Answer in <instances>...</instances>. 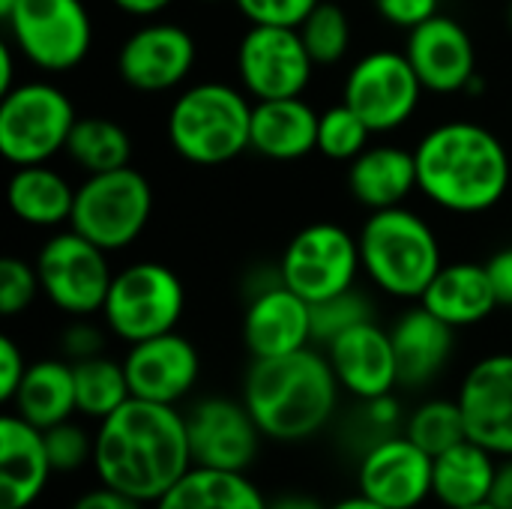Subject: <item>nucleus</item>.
Returning a JSON list of instances; mask_svg holds the SVG:
<instances>
[{"mask_svg":"<svg viewBox=\"0 0 512 509\" xmlns=\"http://www.w3.org/2000/svg\"><path fill=\"white\" fill-rule=\"evenodd\" d=\"M267 501L249 474L192 465L150 509H267Z\"/></svg>","mask_w":512,"mask_h":509,"instance_id":"30","label":"nucleus"},{"mask_svg":"<svg viewBox=\"0 0 512 509\" xmlns=\"http://www.w3.org/2000/svg\"><path fill=\"white\" fill-rule=\"evenodd\" d=\"M75 192L78 186H72V180L51 162L21 165L6 183V204L18 222L42 231H60L72 219Z\"/></svg>","mask_w":512,"mask_h":509,"instance_id":"27","label":"nucleus"},{"mask_svg":"<svg viewBox=\"0 0 512 509\" xmlns=\"http://www.w3.org/2000/svg\"><path fill=\"white\" fill-rule=\"evenodd\" d=\"M189 468L186 414L177 405L132 396L93 429V477L147 507Z\"/></svg>","mask_w":512,"mask_h":509,"instance_id":"1","label":"nucleus"},{"mask_svg":"<svg viewBox=\"0 0 512 509\" xmlns=\"http://www.w3.org/2000/svg\"><path fill=\"white\" fill-rule=\"evenodd\" d=\"M402 51L408 54L426 93L435 96H465L477 75L474 36L462 21L444 12L408 30Z\"/></svg>","mask_w":512,"mask_h":509,"instance_id":"19","label":"nucleus"},{"mask_svg":"<svg viewBox=\"0 0 512 509\" xmlns=\"http://www.w3.org/2000/svg\"><path fill=\"white\" fill-rule=\"evenodd\" d=\"M348 192L369 213L408 204V198L420 192L414 147L408 150L390 141L369 144L354 162H348Z\"/></svg>","mask_w":512,"mask_h":509,"instance_id":"24","label":"nucleus"},{"mask_svg":"<svg viewBox=\"0 0 512 509\" xmlns=\"http://www.w3.org/2000/svg\"><path fill=\"white\" fill-rule=\"evenodd\" d=\"M486 264V273L492 279V288L498 294V303L501 306H510L512 309V246L498 249Z\"/></svg>","mask_w":512,"mask_h":509,"instance_id":"44","label":"nucleus"},{"mask_svg":"<svg viewBox=\"0 0 512 509\" xmlns=\"http://www.w3.org/2000/svg\"><path fill=\"white\" fill-rule=\"evenodd\" d=\"M15 60H21V54H18V48L6 39V42L0 45V96L18 84V81H15V69H18Z\"/></svg>","mask_w":512,"mask_h":509,"instance_id":"48","label":"nucleus"},{"mask_svg":"<svg viewBox=\"0 0 512 509\" xmlns=\"http://www.w3.org/2000/svg\"><path fill=\"white\" fill-rule=\"evenodd\" d=\"M66 509H150V507L96 480V486L81 489V492L69 501V507Z\"/></svg>","mask_w":512,"mask_h":509,"instance_id":"43","label":"nucleus"},{"mask_svg":"<svg viewBox=\"0 0 512 509\" xmlns=\"http://www.w3.org/2000/svg\"><path fill=\"white\" fill-rule=\"evenodd\" d=\"M111 3H114V9H120L123 15L147 21V18H159V15H162L165 9H171L177 0H111Z\"/></svg>","mask_w":512,"mask_h":509,"instance_id":"45","label":"nucleus"},{"mask_svg":"<svg viewBox=\"0 0 512 509\" xmlns=\"http://www.w3.org/2000/svg\"><path fill=\"white\" fill-rule=\"evenodd\" d=\"M402 432L420 450H426L432 459L447 453L450 447H456V444H462L468 438L465 417H462V408H459L456 396L453 399H444V396L423 399L420 405H414L408 411Z\"/></svg>","mask_w":512,"mask_h":509,"instance_id":"33","label":"nucleus"},{"mask_svg":"<svg viewBox=\"0 0 512 509\" xmlns=\"http://www.w3.org/2000/svg\"><path fill=\"white\" fill-rule=\"evenodd\" d=\"M279 276L306 303H321L357 288L363 276L357 234L336 222L303 225L279 258Z\"/></svg>","mask_w":512,"mask_h":509,"instance_id":"12","label":"nucleus"},{"mask_svg":"<svg viewBox=\"0 0 512 509\" xmlns=\"http://www.w3.org/2000/svg\"><path fill=\"white\" fill-rule=\"evenodd\" d=\"M507 21H510V30H512V3H510V12H507Z\"/></svg>","mask_w":512,"mask_h":509,"instance_id":"53","label":"nucleus"},{"mask_svg":"<svg viewBox=\"0 0 512 509\" xmlns=\"http://www.w3.org/2000/svg\"><path fill=\"white\" fill-rule=\"evenodd\" d=\"M108 336L111 333L105 324H93L90 318H69V324L60 330L57 348H60V357H66L69 363H81V360L105 354Z\"/></svg>","mask_w":512,"mask_h":509,"instance_id":"40","label":"nucleus"},{"mask_svg":"<svg viewBox=\"0 0 512 509\" xmlns=\"http://www.w3.org/2000/svg\"><path fill=\"white\" fill-rule=\"evenodd\" d=\"M372 318H375V306L369 294L360 288L327 297L321 303H312V342L318 348H327L336 336Z\"/></svg>","mask_w":512,"mask_h":509,"instance_id":"36","label":"nucleus"},{"mask_svg":"<svg viewBox=\"0 0 512 509\" xmlns=\"http://www.w3.org/2000/svg\"><path fill=\"white\" fill-rule=\"evenodd\" d=\"M372 135L375 132L348 102H336L321 111L318 153L330 162H354L372 144Z\"/></svg>","mask_w":512,"mask_h":509,"instance_id":"35","label":"nucleus"},{"mask_svg":"<svg viewBox=\"0 0 512 509\" xmlns=\"http://www.w3.org/2000/svg\"><path fill=\"white\" fill-rule=\"evenodd\" d=\"M237 84L255 99L303 96L315 78V60L297 27L249 24L234 51Z\"/></svg>","mask_w":512,"mask_h":509,"instance_id":"13","label":"nucleus"},{"mask_svg":"<svg viewBox=\"0 0 512 509\" xmlns=\"http://www.w3.org/2000/svg\"><path fill=\"white\" fill-rule=\"evenodd\" d=\"M252 108L255 102L240 84L213 78L186 84L165 117L168 144L189 165H228L249 150Z\"/></svg>","mask_w":512,"mask_h":509,"instance_id":"5","label":"nucleus"},{"mask_svg":"<svg viewBox=\"0 0 512 509\" xmlns=\"http://www.w3.org/2000/svg\"><path fill=\"white\" fill-rule=\"evenodd\" d=\"M51 480L45 432L6 411L0 417V509H33Z\"/></svg>","mask_w":512,"mask_h":509,"instance_id":"23","label":"nucleus"},{"mask_svg":"<svg viewBox=\"0 0 512 509\" xmlns=\"http://www.w3.org/2000/svg\"><path fill=\"white\" fill-rule=\"evenodd\" d=\"M435 459L405 432L369 444L357 459V492L387 509H420L432 501Z\"/></svg>","mask_w":512,"mask_h":509,"instance_id":"16","label":"nucleus"},{"mask_svg":"<svg viewBox=\"0 0 512 509\" xmlns=\"http://www.w3.org/2000/svg\"><path fill=\"white\" fill-rule=\"evenodd\" d=\"M378 15L399 30H414L417 24L429 21L441 12V0H375Z\"/></svg>","mask_w":512,"mask_h":509,"instance_id":"41","label":"nucleus"},{"mask_svg":"<svg viewBox=\"0 0 512 509\" xmlns=\"http://www.w3.org/2000/svg\"><path fill=\"white\" fill-rule=\"evenodd\" d=\"M465 509H501V507H495L492 501H486V504H477V507H465Z\"/></svg>","mask_w":512,"mask_h":509,"instance_id":"51","label":"nucleus"},{"mask_svg":"<svg viewBox=\"0 0 512 509\" xmlns=\"http://www.w3.org/2000/svg\"><path fill=\"white\" fill-rule=\"evenodd\" d=\"M36 429H51L63 420L78 417L75 402V372L66 357H42L33 360L24 372V381L12 402L6 405Z\"/></svg>","mask_w":512,"mask_h":509,"instance_id":"28","label":"nucleus"},{"mask_svg":"<svg viewBox=\"0 0 512 509\" xmlns=\"http://www.w3.org/2000/svg\"><path fill=\"white\" fill-rule=\"evenodd\" d=\"M243 348L252 360H273L303 351L312 342V303L285 282H273L249 294L240 321Z\"/></svg>","mask_w":512,"mask_h":509,"instance_id":"21","label":"nucleus"},{"mask_svg":"<svg viewBox=\"0 0 512 509\" xmlns=\"http://www.w3.org/2000/svg\"><path fill=\"white\" fill-rule=\"evenodd\" d=\"M327 509H387V507H381V504L369 501L366 495L354 492V495H348V498H339L336 504H330Z\"/></svg>","mask_w":512,"mask_h":509,"instance_id":"49","label":"nucleus"},{"mask_svg":"<svg viewBox=\"0 0 512 509\" xmlns=\"http://www.w3.org/2000/svg\"><path fill=\"white\" fill-rule=\"evenodd\" d=\"M78 120L75 102L48 78L18 81L0 96V153L12 168L54 162Z\"/></svg>","mask_w":512,"mask_h":509,"instance_id":"8","label":"nucleus"},{"mask_svg":"<svg viewBox=\"0 0 512 509\" xmlns=\"http://www.w3.org/2000/svg\"><path fill=\"white\" fill-rule=\"evenodd\" d=\"M267 509H327V504H321L309 492H279L267 501Z\"/></svg>","mask_w":512,"mask_h":509,"instance_id":"47","label":"nucleus"},{"mask_svg":"<svg viewBox=\"0 0 512 509\" xmlns=\"http://www.w3.org/2000/svg\"><path fill=\"white\" fill-rule=\"evenodd\" d=\"M318 3L321 0H234L237 12L249 24H276V27H300Z\"/></svg>","mask_w":512,"mask_h":509,"instance_id":"39","label":"nucleus"},{"mask_svg":"<svg viewBox=\"0 0 512 509\" xmlns=\"http://www.w3.org/2000/svg\"><path fill=\"white\" fill-rule=\"evenodd\" d=\"M420 303L456 330L477 327L501 309L486 264L480 261H444Z\"/></svg>","mask_w":512,"mask_h":509,"instance_id":"26","label":"nucleus"},{"mask_svg":"<svg viewBox=\"0 0 512 509\" xmlns=\"http://www.w3.org/2000/svg\"><path fill=\"white\" fill-rule=\"evenodd\" d=\"M390 336L399 363V390H426L453 363L459 330L432 315L423 303H411L393 321Z\"/></svg>","mask_w":512,"mask_h":509,"instance_id":"22","label":"nucleus"},{"mask_svg":"<svg viewBox=\"0 0 512 509\" xmlns=\"http://www.w3.org/2000/svg\"><path fill=\"white\" fill-rule=\"evenodd\" d=\"M42 294L39 273L33 261H24L18 255L0 258V315L3 318H18L24 315L36 297Z\"/></svg>","mask_w":512,"mask_h":509,"instance_id":"38","label":"nucleus"},{"mask_svg":"<svg viewBox=\"0 0 512 509\" xmlns=\"http://www.w3.org/2000/svg\"><path fill=\"white\" fill-rule=\"evenodd\" d=\"M306 51L312 54L315 66H336L348 57L354 33H351V18L336 0H321L306 21L297 27Z\"/></svg>","mask_w":512,"mask_h":509,"instance_id":"34","label":"nucleus"},{"mask_svg":"<svg viewBox=\"0 0 512 509\" xmlns=\"http://www.w3.org/2000/svg\"><path fill=\"white\" fill-rule=\"evenodd\" d=\"M336 381L345 396L354 402L381 399L399 390V363L393 351L390 327H381L378 318L363 321L324 348Z\"/></svg>","mask_w":512,"mask_h":509,"instance_id":"20","label":"nucleus"},{"mask_svg":"<svg viewBox=\"0 0 512 509\" xmlns=\"http://www.w3.org/2000/svg\"><path fill=\"white\" fill-rule=\"evenodd\" d=\"M318 120L321 111L303 96L255 102L249 150L270 162L306 159L309 153H318Z\"/></svg>","mask_w":512,"mask_h":509,"instance_id":"25","label":"nucleus"},{"mask_svg":"<svg viewBox=\"0 0 512 509\" xmlns=\"http://www.w3.org/2000/svg\"><path fill=\"white\" fill-rule=\"evenodd\" d=\"M42 297L66 318H93L102 312L114 270L108 252L75 228L54 231L33 258Z\"/></svg>","mask_w":512,"mask_h":509,"instance_id":"10","label":"nucleus"},{"mask_svg":"<svg viewBox=\"0 0 512 509\" xmlns=\"http://www.w3.org/2000/svg\"><path fill=\"white\" fill-rule=\"evenodd\" d=\"M468 438L495 453L512 456V351H495L468 366L456 387Z\"/></svg>","mask_w":512,"mask_h":509,"instance_id":"17","label":"nucleus"},{"mask_svg":"<svg viewBox=\"0 0 512 509\" xmlns=\"http://www.w3.org/2000/svg\"><path fill=\"white\" fill-rule=\"evenodd\" d=\"M198 3H216V6H219V3H228V0H198ZM231 3H234V0H231Z\"/></svg>","mask_w":512,"mask_h":509,"instance_id":"52","label":"nucleus"},{"mask_svg":"<svg viewBox=\"0 0 512 509\" xmlns=\"http://www.w3.org/2000/svg\"><path fill=\"white\" fill-rule=\"evenodd\" d=\"M495 507L512 509V456L498 459V471H495V486H492V498Z\"/></svg>","mask_w":512,"mask_h":509,"instance_id":"46","label":"nucleus"},{"mask_svg":"<svg viewBox=\"0 0 512 509\" xmlns=\"http://www.w3.org/2000/svg\"><path fill=\"white\" fill-rule=\"evenodd\" d=\"M153 219V186L144 171L123 165L117 171L87 174L78 183L69 228L105 249L123 252L141 240Z\"/></svg>","mask_w":512,"mask_h":509,"instance_id":"7","label":"nucleus"},{"mask_svg":"<svg viewBox=\"0 0 512 509\" xmlns=\"http://www.w3.org/2000/svg\"><path fill=\"white\" fill-rule=\"evenodd\" d=\"M357 243L369 285L402 303H420L444 267L438 231L408 204L369 213L357 231Z\"/></svg>","mask_w":512,"mask_h":509,"instance_id":"4","label":"nucleus"},{"mask_svg":"<svg viewBox=\"0 0 512 509\" xmlns=\"http://www.w3.org/2000/svg\"><path fill=\"white\" fill-rule=\"evenodd\" d=\"M198 63V39L189 27L168 18H147L117 48L120 81L147 96L171 93L189 81Z\"/></svg>","mask_w":512,"mask_h":509,"instance_id":"14","label":"nucleus"},{"mask_svg":"<svg viewBox=\"0 0 512 509\" xmlns=\"http://www.w3.org/2000/svg\"><path fill=\"white\" fill-rule=\"evenodd\" d=\"M342 396L336 372L318 345L273 360H252L240 384V399L261 435L285 447L315 441L327 432Z\"/></svg>","mask_w":512,"mask_h":509,"instance_id":"3","label":"nucleus"},{"mask_svg":"<svg viewBox=\"0 0 512 509\" xmlns=\"http://www.w3.org/2000/svg\"><path fill=\"white\" fill-rule=\"evenodd\" d=\"M414 159L420 195L441 213L486 216L510 192V150L477 120L435 123L414 144Z\"/></svg>","mask_w":512,"mask_h":509,"instance_id":"2","label":"nucleus"},{"mask_svg":"<svg viewBox=\"0 0 512 509\" xmlns=\"http://www.w3.org/2000/svg\"><path fill=\"white\" fill-rule=\"evenodd\" d=\"M30 360L24 357V348L12 336H0V402L9 405L12 396L18 393L24 372Z\"/></svg>","mask_w":512,"mask_h":509,"instance_id":"42","label":"nucleus"},{"mask_svg":"<svg viewBox=\"0 0 512 509\" xmlns=\"http://www.w3.org/2000/svg\"><path fill=\"white\" fill-rule=\"evenodd\" d=\"M15 3H18V0H0V21L15 9Z\"/></svg>","mask_w":512,"mask_h":509,"instance_id":"50","label":"nucleus"},{"mask_svg":"<svg viewBox=\"0 0 512 509\" xmlns=\"http://www.w3.org/2000/svg\"><path fill=\"white\" fill-rule=\"evenodd\" d=\"M45 450L54 477H72L84 468H93V432H87L75 417L45 429Z\"/></svg>","mask_w":512,"mask_h":509,"instance_id":"37","label":"nucleus"},{"mask_svg":"<svg viewBox=\"0 0 512 509\" xmlns=\"http://www.w3.org/2000/svg\"><path fill=\"white\" fill-rule=\"evenodd\" d=\"M423 93L426 87L402 48H372L360 54L342 81V102H348L375 135L408 126Z\"/></svg>","mask_w":512,"mask_h":509,"instance_id":"11","label":"nucleus"},{"mask_svg":"<svg viewBox=\"0 0 512 509\" xmlns=\"http://www.w3.org/2000/svg\"><path fill=\"white\" fill-rule=\"evenodd\" d=\"M183 414L195 468L237 474H249L255 468L267 438L240 396H201Z\"/></svg>","mask_w":512,"mask_h":509,"instance_id":"15","label":"nucleus"},{"mask_svg":"<svg viewBox=\"0 0 512 509\" xmlns=\"http://www.w3.org/2000/svg\"><path fill=\"white\" fill-rule=\"evenodd\" d=\"M3 27L24 63L45 75L78 69L96 39L84 0H18L3 18Z\"/></svg>","mask_w":512,"mask_h":509,"instance_id":"9","label":"nucleus"},{"mask_svg":"<svg viewBox=\"0 0 512 509\" xmlns=\"http://www.w3.org/2000/svg\"><path fill=\"white\" fill-rule=\"evenodd\" d=\"M63 156L87 177L132 165V135L126 126L105 114H78Z\"/></svg>","mask_w":512,"mask_h":509,"instance_id":"31","label":"nucleus"},{"mask_svg":"<svg viewBox=\"0 0 512 509\" xmlns=\"http://www.w3.org/2000/svg\"><path fill=\"white\" fill-rule=\"evenodd\" d=\"M72 372H75L78 417H84L90 423H102L105 417H111L120 405H126L132 399L123 360L99 354V357L72 363Z\"/></svg>","mask_w":512,"mask_h":509,"instance_id":"32","label":"nucleus"},{"mask_svg":"<svg viewBox=\"0 0 512 509\" xmlns=\"http://www.w3.org/2000/svg\"><path fill=\"white\" fill-rule=\"evenodd\" d=\"M498 456L465 438L447 453L435 456L432 465V501L444 509H465L492 498Z\"/></svg>","mask_w":512,"mask_h":509,"instance_id":"29","label":"nucleus"},{"mask_svg":"<svg viewBox=\"0 0 512 509\" xmlns=\"http://www.w3.org/2000/svg\"><path fill=\"white\" fill-rule=\"evenodd\" d=\"M123 369L135 399L183 405L201 381V351L180 330L126 345Z\"/></svg>","mask_w":512,"mask_h":509,"instance_id":"18","label":"nucleus"},{"mask_svg":"<svg viewBox=\"0 0 512 509\" xmlns=\"http://www.w3.org/2000/svg\"><path fill=\"white\" fill-rule=\"evenodd\" d=\"M186 312V285L165 261H132L114 270L102 303V324L123 345L177 330Z\"/></svg>","mask_w":512,"mask_h":509,"instance_id":"6","label":"nucleus"}]
</instances>
